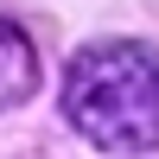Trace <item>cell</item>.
I'll list each match as a JSON object with an SVG mask.
<instances>
[{
  "label": "cell",
  "mask_w": 159,
  "mask_h": 159,
  "mask_svg": "<svg viewBox=\"0 0 159 159\" xmlns=\"http://www.w3.org/2000/svg\"><path fill=\"white\" fill-rule=\"evenodd\" d=\"M64 115L102 153H153L159 147V57L134 38H96L64 70Z\"/></svg>",
  "instance_id": "cell-1"
},
{
  "label": "cell",
  "mask_w": 159,
  "mask_h": 159,
  "mask_svg": "<svg viewBox=\"0 0 159 159\" xmlns=\"http://www.w3.org/2000/svg\"><path fill=\"white\" fill-rule=\"evenodd\" d=\"M38 89V51L13 19H0V108H19Z\"/></svg>",
  "instance_id": "cell-2"
}]
</instances>
